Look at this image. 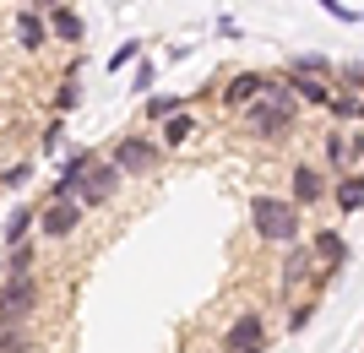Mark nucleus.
<instances>
[{
    "label": "nucleus",
    "instance_id": "obj_1",
    "mask_svg": "<svg viewBox=\"0 0 364 353\" xmlns=\"http://www.w3.org/2000/svg\"><path fill=\"white\" fill-rule=\"evenodd\" d=\"M245 120H250V136H261V141L289 136L294 131V92L283 87V77H272V92H267L261 104L245 109Z\"/></svg>",
    "mask_w": 364,
    "mask_h": 353
},
{
    "label": "nucleus",
    "instance_id": "obj_2",
    "mask_svg": "<svg viewBox=\"0 0 364 353\" xmlns=\"http://www.w3.org/2000/svg\"><path fill=\"white\" fill-rule=\"evenodd\" d=\"M250 223L272 245H299V207L289 196H256L250 201Z\"/></svg>",
    "mask_w": 364,
    "mask_h": 353
},
{
    "label": "nucleus",
    "instance_id": "obj_3",
    "mask_svg": "<svg viewBox=\"0 0 364 353\" xmlns=\"http://www.w3.org/2000/svg\"><path fill=\"white\" fill-rule=\"evenodd\" d=\"M33 310H38V283L28 277H6L0 283V326H28Z\"/></svg>",
    "mask_w": 364,
    "mask_h": 353
},
{
    "label": "nucleus",
    "instance_id": "obj_4",
    "mask_svg": "<svg viewBox=\"0 0 364 353\" xmlns=\"http://www.w3.org/2000/svg\"><path fill=\"white\" fill-rule=\"evenodd\" d=\"M223 353H250V348H267V321H261V310H240L234 321H228L223 342H218Z\"/></svg>",
    "mask_w": 364,
    "mask_h": 353
},
{
    "label": "nucleus",
    "instance_id": "obj_5",
    "mask_svg": "<svg viewBox=\"0 0 364 353\" xmlns=\"http://www.w3.org/2000/svg\"><path fill=\"white\" fill-rule=\"evenodd\" d=\"M158 158H164V153H158L152 141H141V136H120V141H114V153H109V163H114V169L131 180V174L158 169Z\"/></svg>",
    "mask_w": 364,
    "mask_h": 353
},
{
    "label": "nucleus",
    "instance_id": "obj_6",
    "mask_svg": "<svg viewBox=\"0 0 364 353\" xmlns=\"http://www.w3.org/2000/svg\"><path fill=\"white\" fill-rule=\"evenodd\" d=\"M267 92H272V77H267V71H240V77H228L223 104L228 109H250V104H261Z\"/></svg>",
    "mask_w": 364,
    "mask_h": 353
},
{
    "label": "nucleus",
    "instance_id": "obj_7",
    "mask_svg": "<svg viewBox=\"0 0 364 353\" xmlns=\"http://www.w3.org/2000/svg\"><path fill=\"white\" fill-rule=\"evenodd\" d=\"M120 180H125V174L114 169V163H92V174L82 180V196H76V201H82V212H87V207H104V201L120 190Z\"/></svg>",
    "mask_w": 364,
    "mask_h": 353
},
{
    "label": "nucleus",
    "instance_id": "obj_8",
    "mask_svg": "<svg viewBox=\"0 0 364 353\" xmlns=\"http://www.w3.org/2000/svg\"><path fill=\"white\" fill-rule=\"evenodd\" d=\"M76 223H82V201H49L44 212H38V229H44V239H71Z\"/></svg>",
    "mask_w": 364,
    "mask_h": 353
},
{
    "label": "nucleus",
    "instance_id": "obj_9",
    "mask_svg": "<svg viewBox=\"0 0 364 353\" xmlns=\"http://www.w3.org/2000/svg\"><path fill=\"white\" fill-rule=\"evenodd\" d=\"M92 163H98V158H92L87 147H82V153H71V158H65V169H60V180L49 185V201H76V185L92 174Z\"/></svg>",
    "mask_w": 364,
    "mask_h": 353
},
{
    "label": "nucleus",
    "instance_id": "obj_10",
    "mask_svg": "<svg viewBox=\"0 0 364 353\" xmlns=\"http://www.w3.org/2000/svg\"><path fill=\"white\" fill-rule=\"evenodd\" d=\"M310 256H316L326 272H343V266H348V239L337 229H316L310 234Z\"/></svg>",
    "mask_w": 364,
    "mask_h": 353
},
{
    "label": "nucleus",
    "instance_id": "obj_11",
    "mask_svg": "<svg viewBox=\"0 0 364 353\" xmlns=\"http://www.w3.org/2000/svg\"><path fill=\"white\" fill-rule=\"evenodd\" d=\"M321 196H332V190H326V174L299 163V169H294V207H310V201H321Z\"/></svg>",
    "mask_w": 364,
    "mask_h": 353
},
{
    "label": "nucleus",
    "instance_id": "obj_12",
    "mask_svg": "<svg viewBox=\"0 0 364 353\" xmlns=\"http://www.w3.org/2000/svg\"><path fill=\"white\" fill-rule=\"evenodd\" d=\"M310 272H316V256H310V245H289V256H283V293H294Z\"/></svg>",
    "mask_w": 364,
    "mask_h": 353
},
{
    "label": "nucleus",
    "instance_id": "obj_13",
    "mask_svg": "<svg viewBox=\"0 0 364 353\" xmlns=\"http://www.w3.org/2000/svg\"><path fill=\"white\" fill-rule=\"evenodd\" d=\"M16 44L28 49V55H38V49L49 44V22L38 11H16Z\"/></svg>",
    "mask_w": 364,
    "mask_h": 353
},
{
    "label": "nucleus",
    "instance_id": "obj_14",
    "mask_svg": "<svg viewBox=\"0 0 364 353\" xmlns=\"http://www.w3.org/2000/svg\"><path fill=\"white\" fill-rule=\"evenodd\" d=\"M283 87H289L294 98H304V104H332V87H326L321 77H299V71H289Z\"/></svg>",
    "mask_w": 364,
    "mask_h": 353
},
{
    "label": "nucleus",
    "instance_id": "obj_15",
    "mask_svg": "<svg viewBox=\"0 0 364 353\" xmlns=\"http://www.w3.org/2000/svg\"><path fill=\"white\" fill-rule=\"evenodd\" d=\"M332 201L343 212H364V174H343V180L332 185Z\"/></svg>",
    "mask_w": 364,
    "mask_h": 353
},
{
    "label": "nucleus",
    "instance_id": "obj_16",
    "mask_svg": "<svg viewBox=\"0 0 364 353\" xmlns=\"http://www.w3.org/2000/svg\"><path fill=\"white\" fill-rule=\"evenodd\" d=\"M49 33L65 38V44H82V16H76L71 6H49Z\"/></svg>",
    "mask_w": 364,
    "mask_h": 353
},
{
    "label": "nucleus",
    "instance_id": "obj_17",
    "mask_svg": "<svg viewBox=\"0 0 364 353\" xmlns=\"http://www.w3.org/2000/svg\"><path fill=\"white\" fill-rule=\"evenodd\" d=\"M353 158H359L353 136H343V131H337V136H326V163H332L337 174H348V169H353Z\"/></svg>",
    "mask_w": 364,
    "mask_h": 353
},
{
    "label": "nucleus",
    "instance_id": "obj_18",
    "mask_svg": "<svg viewBox=\"0 0 364 353\" xmlns=\"http://www.w3.org/2000/svg\"><path fill=\"white\" fill-rule=\"evenodd\" d=\"M191 136H196V120H191L185 109H180V114H168V120H164V141H168V147H185V141H191Z\"/></svg>",
    "mask_w": 364,
    "mask_h": 353
},
{
    "label": "nucleus",
    "instance_id": "obj_19",
    "mask_svg": "<svg viewBox=\"0 0 364 353\" xmlns=\"http://www.w3.org/2000/svg\"><path fill=\"white\" fill-rule=\"evenodd\" d=\"M326 109L343 114V120H359V114H364V98H353V92H332V104H326Z\"/></svg>",
    "mask_w": 364,
    "mask_h": 353
},
{
    "label": "nucleus",
    "instance_id": "obj_20",
    "mask_svg": "<svg viewBox=\"0 0 364 353\" xmlns=\"http://www.w3.org/2000/svg\"><path fill=\"white\" fill-rule=\"evenodd\" d=\"M76 104H82V87H76V82L65 77V82H60V92H55V109H60V114H71Z\"/></svg>",
    "mask_w": 364,
    "mask_h": 353
},
{
    "label": "nucleus",
    "instance_id": "obj_21",
    "mask_svg": "<svg viewBox=\"0 0 364 353\" xmlns=\"http://www.w3.org/2000/svg\"><path fill=\"white\" fill-rule=\"evenodd\" d=\"M180 109H185V98H174V92H168V98H152L147 114H152V120H168V114H180Z\"/></svg>",
    "mask_w": 364,
    "mask_h": 353
},
{
    "label": "nucleus",
    "instance_id": "obj_22",
    "mask_svg": "<svg viewBox=\"0 0 364 353\" xmlns=\"http://www.w3.org/2000/svg\"><path fill=\"white\" fill-rule=\"evenodd\" d=\"M28 223H33V212H28V207H22V212H16L11 223H6V234H11V245H28Z\"/></svg>",
    "mask_w": 364,
    "mask_h": 353
},
{
    "label": "nucleus",
    "instance_id": "obj_23",
    "mask_svg": "<svg viewBox=\"0 0 364 353\" xmlns=\"http://www.w3.org/2000/svg\"><path fill=\"white\" fill-rule=\"evenodd\" d=\"M28 266H33V245H16V250H11V266H6V272H11V277H28Z\"/></svg>",
    "mask_w": 364,
    "mask_h": 353
},
{
    "label": "nucleus",
    "instance_id": "obj_24",
    "mask_svg": "<svg viewBox=\"0 0 364 353\" xmlns=\"http://www.w3.org/2000/svg\"><path fill=\"white\" fill-rule=\"evenodd\" d=\"M136 49L141 44H120L114 55H109V71H125V60H136Z\"/></svg>",
    "mask_w": 364,
    "mask_h": 353
},
{
    "label": "nucleus",
    "instance_id": "obj_25",
    "mask_svg": "<svg viewBox=\"0 0 364 353\" xmlns=\"http://www.w3.org/2000/svg\"><path fill=\"white\" fill-rule=\"evenodd\" d=\"M310 315H316V305H299V310H289V332H304V326H310Z\"/></svg>",
    "mask_w": 364,
    "mask_h": 353
},
{
    "label": "nucleus",
    "instance_id": "obj_26",
    "mask_svg": "<svg viewBox=\"0 0 364 353\" xmlns=\"http://www.w3.org/2000/svg\"><path fill=\"white\" fill-rule=\"evenodd\" d=\"M316 6H326V11H332V16H343V22H364V16H359V11H348L343 0H316Z\"/></svg>",
    "mask_w": 364,
    "mask_h": 353
},
{
    "label": "nucleus",
    "instance_id": "obj_27",
    "mask_svg": "<svg viewBox=\"0 0 364 353\" xmlns=\"http://www.w3.org/2000/svg\"><path fill=\"white\" fill-rule=\"evenodd\" d=\"M337 77L348 82V87H364V65H343V71H337Z\"/></svg>",
    "mask_w": 364,
    "mask_h": 353
},
{
    "label": "nucleus",
    "instance_id": "obj_28",
    "mask_svg": "<svg viewBox=\"0 0 364 353\" xmlns=\"http://www.w3.org/2000/svg\"><path fill=\"white\" fill-rule=\"evenodd\" d=\"M250 353H267V348H250Z\"/></svg>",
    "mask_w": 364,
    "mask_h": 353
}]
</instances>
